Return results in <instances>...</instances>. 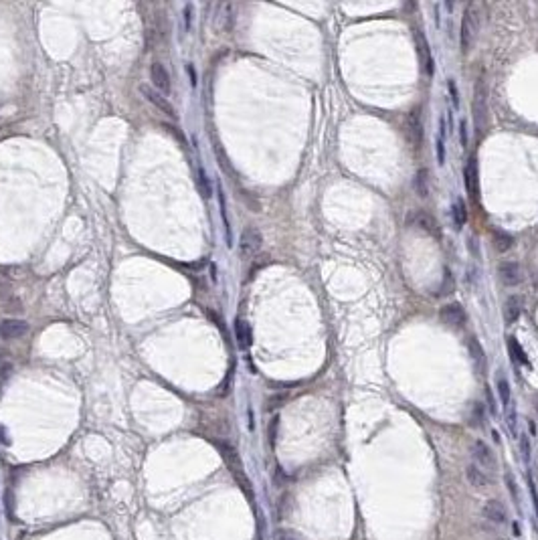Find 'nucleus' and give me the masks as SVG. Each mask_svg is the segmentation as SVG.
I'll use <instances>...</instances> for the list:
<instances>
[{
    "label": "nucleus",
    "mask_w": 538,
    "mask_h": 540,
    "mask_svg": "<svg viewBox=\"0 0 538 540\" xmlns=\"http://www.w3.org/2000/svg\"><path fill=\"white\" fill-rule=\"evenodd\" d=\"M477 31H480V20H477V10L473 4H467L465 10H463V16H461V28H459V43H461V51L463 53H469L473 43H475V37H477Z\"/></svg>",
    "instance_id": "f257e3e1"
},
{
    "label": "nucleus",
    "mask_w": 538,
    "mask_h": 540,
    "mask_svg": "<svg viewBox=\"0 0 538 540\" xmlns=\"http://www.w3.org/2000/svg\"><path fill=\"white\" fill-rule=\"evenodd\" d=\"M471 109H473V122H475L477 134H484L486 124H488V103H486V87H484L482 79H480V83H477L475 91H473Z\"/></svg>",
    "instance_id": "f03ea898"
},
{
    "label": "nucleus",
    "mask_w": 538,
    "mask_h": 540,
    "mask_svg": "<svg viewBox=\"0 0 538 540\" xmlns=\"http://www.w3.org/2000/svg\"><path fill=\"white\" fill-rule=\"evenodd\" d=\"M439 318H441V322L447 326V328H451V330H459V328H463L465 326V322H467V314H465V310H463V306L461 304H447V306H443L441 310H439Z\"/></svg>",
    "instance_id": "7ed1b4c3"
},
{
    "label": "nucleus",
    "mask_w": 538,
    "mask_h": 540,
    "mask_svg": "<svg viewBox=\"0 0 538 540\" xmlns=\"http://www.w3.org/2000/svg\"><path fill=\"white\" fill-rule=\"evenodd\" d=\"M261 245H263L261 231L257 227H245V231L241 233V243H239V251H241V255L251 257L261 249Z\"/></svg>",
    "instance_id": "20e7f679"
},
{
    "label": "nucleus",
    "mask_w": 538,
    "mask_h": 540,
    "mask_svg": "<svg viewBox=\"0 0 538 540\" xmlns=\"http://www.w3.org/2000/svg\"><path fill=\"white\" fill-rule=\"evenodd\" d=\"M140 93L150 101L152 105H156L162 113H166L168 117H176V111H174V107H172V103L158 91V89H154L152 85H140Z\"/></svg>",
    "instance_id": "39448f33"
},
{
    "label": "nucleus",
    "mask_w": 538,
    "mask_h": 540,
    "mask_svg": "<svg viewBox=\"0 0 538 540\" xmlns=\"http://www.w3.org/2000/svg\"><path fill=\"white\" fill-rule=\"evenodd\" d=\"M407 225H413V227H417V229H421L423 233H427V235H431V237H441L439 223H437L431 215H427V213H423V211L413 213L411 217H407Z\"/></svg>",
    "instance_id": "423d86ee"
},
{
    "label": "nucleus",
    "mask_w": 538,
    "mask_h": 540,
    "mask_svg": "<svg viewBox=\"0 0 538 540\" xmlns=\"http://www.w3.org/2000/svg\"><path fill=\"white\" fill-rule=\"evenodd\" d=\"M498 275H500V281L508 287L512 285H518L522 281V269L516 261H502L498 265Z\"/></svg>",
    "instance_id": "0eeeda50"
},
{
    "label": "nucleus",
    "mask_w": 538,
    "mask_h": 540,
    "mask_svg": "<svg viewBox=\"0 0 538 540\" xmlns=\"http://www.w3.org/2000/svg\"><path fill=\"white\" fill-rule=\"evenodd\" d=\"M26 330H28V326H26L24 320L10 318V320H4L2 324H0V336H2L4 340H16V338L26 334Z\"/></svg>",
    "instance_id": "6e6552de"
},
{
    "label": "nucleus",
    "mask_w": 538,
    "mask_h": 540,
    "mask_svg": "<svg viewBox=\"0 0 538 540\" xmlns=\"http://www.w3.org/2000/svg\"><path fill=\"white\" fill-rule=\"evenodd\" d=\"M465 477H467L469 486H473L475 490H484V488L490 486V475L486 473L484 467H480L477 463H469L465 467Z\"/></svg>",
    "instance_id": "1a4fd4ad"
},
{
    "label": "nucleus",
    "mask_w": 538,
    "mask_h": 540,
    "mask_svg": "<svg viewBox=\"0 0 538 540\" xmlns=\"http://www.w3.org/2000/svg\"><path fill=\"white\" fill-rule=\"evenodd\" d=\"M471 455H473V463H477L480 467H494V457L490 447L484 441H475L471 447Z\"/></svg>",
    "instance_id": "9d476101"
},
{
    "label": "nucleus",
    "mask_w": 538,
    "mask_h": 540,
    "mask_svg": "<svg viewBox=\"0 0 538 540\" xmlns=\"http://www.w3.org/2000/svg\"><path fill=\"white\" fill-rule=\"evenodd\" d=\"M482 514H484V518L486 520H490V522H494V524H504L506 520H508V514H506V508L498 502V500H492V502H488L486 506H484V510H482Z\"/></svg>",
    "instance_id": "9b49d317"
},
{
    "label": "nucleus",
    "mask_w": 538,
    "mask_h": 540,
    "mask_svg": "<svg viewBox=\"0 0 538 540\" xmlns=\"http://www.w3.org/2000/svg\"><path fill=\"white\" fill-rule=\"evenodd\" d=\"M522 306H524V302H522L520 295H510V297L506 299V306H504V320H506V324H514L520 318Z\"/></svg>",
    "instance_id": "f8f14e48"
},
{
    "label": "nucleus",
    "mask_w": 538,
    "mask_h": 540,
    "mask_svg": "<svg viewBox=\"0 0 538 540\" xmlns=\"http://www.w3.org/2000/svg\"><path fill=\"white\" fill-rule=\"evenodd\" d=\"M235 336H237V344L241 350H247L251 344H253V336H251V328L245 320L239 318L235 322Z\"/></svg>",
    "instance_id": "ddd939ff"
},
{
    "label": "nucleus",
    "mask_w": 538,
    "mask_h": 540,
    "mask_svg": "<svg viewBox=\"0 0 538 540\" xmlns=\"http://www.w3.org/2000/svg\"><path fill=\"white\" fill-rule=\"evenodd\" d=\"M463 176H465V188H467V192L471 196H477L480 186H477V164H475V158H469V162L465 164Z\"/></svg>",
    "instance_id": "4468645a"
},
{
    "label": "nucleus",
    "mask_w": 538,
    "mask_h": 540,
    "mask_svg": "<svg viewBox=\"0 0 538 540\" xmlns=\"http://www.w3.org/2000/svg\"><path fill=\"white\" fill-rule=\"evenodd\" d=\"M150 77H152V81H154V85H156V89H158L160 93L168 91V89H170V77H168V71H166V67L162 63H154L152 65Z\"/></svg>",
    "instance_id": "2eb2a0df"
},
{
    "label": "nucleus",
    "mask_w": 538,
    "mask_h": 540,
    "mask_svg": "<svg viewBox=\"0 0 538 540\" xmlns=\"http://www.w3.org/2000/svg\"><path fill=\"white\" fill-rule=\"evenodd\" d=\"M508 352H510V356H512L514 362H518V364L524 366V368H530V360H528V356H526V350L522 348V344H520L514 336L508 338Z\"/></svg>",
    "instance_id": "dca6fc26"
},
{
    "label": "nucleus",
    "mask_w": 538,
    "mask_h": 540,
    "mask_svg": "<svg viewBox=\"0 0 538 540\" xmlns=\"http://www.w3.org/2000/svg\"><path fill=\"white\" fill-rule=\"evenodd\" d=\"M415 37H417V45H419V55H421V59H423V67L427 69V75L431 77L433 71H435V67H433V57H431L429 43H427V39H423L421 33H417Z\"/></svg>",
    "instance_id": "f3484780"
},
{
    "label": "nucleus",
    "mask_w": 538,
    "mask_h": 540,
    "mask_svg": "<svg viewBox=\"0 0 538 540\" xmlns=\"http://www.w3.org/2000/svg\"><path fill=\"white\" fill-rule=\"evenodd\" d=\"M451 213H453V225L455 229H463L465 223H467V206H465V200L461 196H457L451 204Z\"/></svg>",
    "instance_id": "a211bd4d"
},
{
    "label": "nucleus",
    "mask_w": 538,
    "mask_h": 540,
    "mask_svg": "<svg viewBox=\"0 0 538 540\" xmlns=\"http://www.w3.org/2000/svg\"><path fill=\"white\" fill-rule=\"evenodd\" d=\"M415 190H417V194H419L421 198H427L429 194H431V186H429V170H425V168H421L419 172L415 174Z\"/></svg>",
    "instance_id": "6ab92c4d"
},
{
    "label": "nucleus",
    "mask_w": 538,
    "mask_h": 540,
    "mask_svg": "<svg viewBox=\"0 0 538 540\" xmlns=\"http://www.w3.org/2000/svg\"><path fill=\"white\" fill-rule=\"evenodd\" d=\"M445 119L439 117V132H437V140H435V156H437V164L443 166L445 164Z\"/></svg>",
    "instance_id": "aec40b11"
},
{
    "label": "nucleus",
    "mask_w": 538,
    "mask_h": 540,
    "mask_svg": "<svg viewBox=\"0 0 538 540\" xmlns=\"http://www.w3.org/2000/svg\"><path fill=\"white\" fill-rule=\"evenodd\" d=\"M496 384H498V395H500V401L504 405V409L512 403V391H510V382L504 376V372L500 370L498 376H496Z\"/></svg>",
    "instance_id": "412c9836"
},
{
    "label": "nucleus",
    "mask_w": 538,
    "mask_h": 540,
    "mask_svg": "<svg viewBox=\"0 0 538 540\" xmlns=\"http://www.w3.org/2000/svg\"><path fill=\"white\" fill-rule=\"evenodd\" d=\"M492 237H494V247H496L500 253H504V251H508V249H512V245H514L512 235H508V233H504V231H492Z\"/></svg>",
    "instance_id": "4be33fe9"
},
{
    "label": "nucleus",
    "mask_w": 538,
    "mask_h": 540,
    "mask_svg": "<svg viewBox=\"0 0 538 540\" xmlns=\"http://www.w3.org/2000/svg\"><path fill=\"white\" fill-rule=\"evenodd\" d=\"M467 346H469L471 360H473V362H475L477 366H482V364H484V360H486V354H484V348H482L480 340H477L475 336H471V338H469V342H467Z\"/></svg>",
    "instance_id": "5701e85b"
},
{
    "label": "nucleus",
    "mask_w": 538,
    "mask_h": 540,
    "mask_svg": "<svg viewBox=\"0 0 538 540\" xmlns=\"http://www.w3.org/2000/svg\"><path fill=\"white\" fill-rule=\"evenodd\" d=\"M196 184H198V190L202 194V198H208L211 196V182H208V178L204 174L202 168H198V178H196Z\"/></svg>",
    "instance_id": "b1692460"
},
{
    "label": "nucleus",
    "mask_w": 538,
    "mask_h": 540,
    "mask_svg": "<svg viewBox=\"0 0 538 540\" xmlns=\"http://www.w3.org/2000/svg\"><path fill=\"white\" fill-rule=\"evenodd\" d=\"M447 89H449V97L453 107H459V89L455 85V79H447Z\"/></svg>",
    "instance_id": "393cba45"
},
{
    "label": "nucleus",
    "mask_w": 538,
    "mask_h": 540,
    "mask_svg": "<svg viewBox=\"0 0 538 540\" xmlns=\"http://www.w3.org/2000/svg\"><path fill=\"white\" fill-rule=\"evenodd\" d=\"M459 142H461V148H467V119L461 117L459 119Z\"/></svg>",
    "instance_id": "a878e982"
},
{
    "label": "nucleus",
    "mask_w": 538,
    "mask_h": 540,
    "mask_svg": "<svg viewBox=\"0 0 538 540\" xmlns=\"http://www.w3.org/2000/svg\"><path fill=\"white\" fill-rule=\"evenodd\" d=\"M4 310L6 312H22V304L16 297H8V299H4Z\"/></svg>",
    "instance_id": "bb28decb"
},
{
    "label": "nucleus",
    "mask_w": 538,
    "mask_h": 540,
    "mask_svg": "<svg viewBox=\"0 0 538 540\" xmlns=\"http://www.w3.org/2000/svg\"><path fill=\"white\" fill-rule=\"evenodd\" d=\"M506 479H508V486H510V494H512V498L518 502V492H516V490H518V486H516V479L512 477V473H510V471L506 473Z\"/></svg>",
    "instance_id": "cd10ccee"
},
{
    "label": "nucleus",
    "mask_w": 538,
    "mask_h": 540,
    "mask_svg": "<svg viewBox=\"0 0 538 540\" xmlns=\"http://www.w3.org/2000/svg\"><path fill=\"white\" fill-rule=\"evenodd\" d=\"M166 128H168V130H170V132H172V134H174V136H176L178 140H180V142L184 144V136H182V132H180V130H178V128H174V126H166Z\"/></svg>",
    "instance_id": "c85d7f7f"
},
{
    "label": "nucleus",
    "mask_w": 538,
    "mask_h": 540,
    "mask_svg": "<svg viewBox=\"0 0 538 540\" xmlns=\"http://www.w3.org/2000/svg\"><path fill=\"white\" fill-rule=\"evenodd\" d=\"M186 71H188V75H190V83L194 85V83H196V73H194L192 65H186Z\"/></svg>",
    "instance_id": "c756f323"
}]
</instances>
